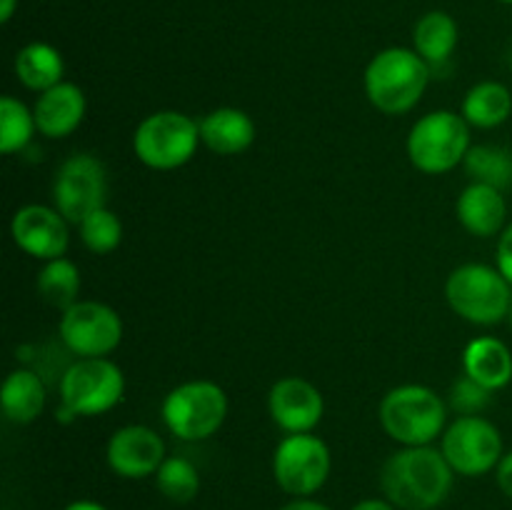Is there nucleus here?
I'll list each match as a JSON object with an SVG mask.
<instances>
[{
  "instance_id": "1",
  "label": "nucleus",
  "mask_w": 512,
  "mask_h": 510,
  "mask_svg": "<svg viewBox=\"0 0 512 510\" xmlns=\"http://www.w3.org/2000/svg\"><path fill=\"white\" fill-rule=\"evenodd\" d=\"M455 470L435 445H403L380 468L383 498L398 510H435L448 500Z\"/></svg>"
},
{
  "instance_id": "2",
  "label": "nucleus",
  "mask_w": 512,
  "mask_h": 510,
  "mask_svg": "<svg viewBox=\"0 0 512 510\" xmlns=\"http://www.w3.org/2000/svg\"><path fill=\"white\" fill-rule=\"evenodd\" d=\"M430 65L413 48H385L370 58L363 88L370 105L383 115H405L423 100Z\"/></svg>"
},
{
  "instance_id": "3",
  "label": "nucleus",
  "mask_w": 512,
  "mask_h": 510,
  "mask_svg": "<svg viewBox=\"0 0 512 510\" xmlns=\"http://www.w3.org/2000/svg\"><path fill=\"white\" fill-rule=\"evenodd\" d=\"M378 420L395 443L433 445L448 428V403L428 385H398L380 400Z\"/></svg>"
},
{
  "instance_id": "4",
  "label": "nucleus",
  "mask_w": 512,
  "mask_h": 510,
  "mask_svg": "<svg viewBox=\"0 0 512 510\" xmlns=\"http://www.w3.org/2000/svg\"><path fill=\"white\" fill-rule=\"evenodd\" d=\"M58 420L95 418L120 405L125 375L110 358H78L60 375Z\"/></svg>"
},
{
  "instance_id": "5",
  "label": "nucleus",
  "mask_w": 512,
  "mask_h": 510,
  "mask_svg": "<svg viewBox=\"0 0 512 510\" xmlns=\"http://www.w3.org/2000/svg\"><path fill=\"white\" fill-rule=\"evenodd\" d=\"M445 298L455 315L480 328H490L508 320L512 285L493 265L465 263L445 280Z\"/></svg>"
},
{
  "instance_id": "6",
  "label": "nucleus",
  "mask_w": 512,
  "mask_h": 510,
  "mask_svg": "<svg viewBox=\"0 0 512 510\" xmlns=\"http://www.w3.org/2000/svg\"><path fill=\"white\" fill-rule=\"evenodd\" d=\"M228 395L213 380H185L175 385L160 403L168 433L185 443L208 440L223 428L228 418Z\"/></svg>"
},
{
  "instance_id": "7",
  "label": "nucleus",
  "mask_w": 512,
  "mask_h": 510,
  "mask_svg": "<svg viewBox=\"0 0 512 510\" xmlns=\"http://www.w3.org/2000/svg\"><path fill=\"white\" fill-rule=\"evenodd\" d=\"M200 123L180 110H155L145 115L133 133V153L150 170H178L195 158Z\"/></svg>"
},
{
  "instance_id": "8",
  "label": "nucleus",
  "mask_w": 512,
  "mask_h": 510,
  "mask_svg": "<svg viewBox=\"0 0 512 510\" xmlns=\"http://www.w3.org/2000/svg\"><path fill=\"white\" fill-rule=\"evenodd\" d=\"M408 158L420 173L445 175L463 165L470 145V125L455 110H433L415 120L408 133Z\"/></svg>"
},
{
  "instance_id": "9",
  "label": "nucleus",
  "mask_w": 512,
  "mask_h": 510,
  "mask_svg": "<svg viewBox=\"0 0 512 510\" xmlns=\"http://www.w3.org/2000/svg\"><path fill=\"white\" fill-rule=\"evenodd\" d=\"M440 450L455 475L480 478L498 468L505 443L498 425L485 415H458L440 435Z\"/></svg>"
},
{
  "instance_id": "10",
  "label": "nucleus",
  "mask_w": 512,
  "mask_h": 510,
  "mask_svg": "<svg viewBox=\"0 0 512 510\" xmlns=\"http://www.w3.org/2000/svg\"><path fill=\"white\" fill-rule=\"evenodd\" d=\"M333 455L313 433L285 435L273 453V478L290 498H313L330 478Z\"/></svg>"
},
{
  "instance_id": "11",
  "label": "nucleus",
  "mask_w": 512,
  "mask_h": 510,
  "mask_svg": "<svg viewBox=\"0 0 512 510\" xmlns=\"http://www.w3.org/2000/svg\"><path fill=\"white\" fill-rule=\"evenodd\" d=\"M58 335L75 358H108L123 340V320L108 303L78 300L60 315Z\"/></svg>"
},
{
  "instance_id": "12",
  "label": "nucleus",
  "mask_w": 512,
  "mask_h": 510,
  "mask_svg": "<svg viewBox=\"0 0 512 510\" xmlns=\"http://www.w3.org/2000/svg\"><path fill=\"white\" fill-rule=\"evenodd\" d=\"M108 200V170L93 153H73L58 165L53 178V205L78 225L85 215L105 208Z\"/></svg>"
},
{
  "instance_id": "13",
  "label": "nucleus",
  "mask_w": 512,
  "mask_h": 510,
  "mask_svg": "<svg viewBox=\"0 0 512 510\" xmlns=\"http://www.w3.org/2000/svg\"><path fill=\"white\" fill-rule=\"evenodd\" d=\"M68 225V218L55 205L28 203L15 210L10 220V238L25 255L48 263L68 253Z\"/></svg>"
},
{
  "instance_id": "14",
  "label": "nucleus",
  "mask_w": 512,
  "mask_h": 510,
  "mask_svg": "<svg viewBox=\"0 0 512 510\" xmlns=\"http://www.w3.org/2000/svg\"><path fill=\"white\" fill-rule=\"evenodd\" d=\"M165 458L168 453H165L163 435L150 425H123L110 435L105 445L108 468L125 480L150 478L158 473Z\"/></svg>"
},
{
  "instance_id": "15",
  "label": "nucleus",
  "mask_w": 512,
  "mask_h": 510,
  "mask_svg": "<svg viewBox=\"0 0 512 510\" xmlns=\"http://www.w3.org/2000/svg\"><path fill=\"white\" fill-rule=\"evenodd\" d=\"M268 413L285 435L313 433L325 415L323 393L310 380L288 375L270 388Z\"/></svg>"
},
{
  "instance_id": "16",
  "label": "nucleus",
  "mask_w": 512,
  "mask_h": 510,
  "mask_svg": "<svg viewBox=\"0 0 512 510\" xmlns=\"http://www.w3.org/2000/svg\"><path fill=\"white\" fill-rule=\"evenodd\" d=\"M85 110H88V100H85L83 88L63 80L40 93L35 100L33 115L38 133L48 140L68 138L85 120Z\"/></svg>"
},
{
  "instance_id": "17",
  "label": "nucleus",
  "mask_w": 512,
  "mask_h": 510,
  "mask_svg": "<svg viewBox=\"0 0 512 510\" xmlns=\"http://www.w3.org/2000/svg\"><path fill=\"white\" fill-rule=\"evenodd\" d=\"M458 223L475 238H493L508 228V203L503 190L493 185L470 183L455 203Z\"/></svg>"
},
{
  "instance_id": "18",
  "label": "nucleus",
  "mask_w": 512,
  "mask_h": 510,
  "mask_svg": "<svg viewBox=\"0 0 512 510\" xmlns=\"http://www.w3.org/2000/svg\"><path fill=\"white\" fill-rule=\"evenodd\" d=\"M200 140L215 155H240L255 143V123L240 108H215L198 120Z\"/></svg>"
},
{
  "instance_id": "19",
  "label": "nucleus",
  "mask_w": 512,
  "mask_h": 510,
  "mask_svg": "<svg viewBox=\"0 0 512 510\" xmlns=\"http://www.w3.org/2000/svg\"><path fill=\"white\" fill-rule=\"evenodd\" d=\"M463 373L493 393L508 388L512 380V350L493 335L473 338L463 350Z\"/></svg>"
},
{
  "instance_id": "20",
  "label": "nucleus",
  "mask_w": 512,
  "mask_h": 510,
  "mask_svg": "<svg viewBox=\"0 0 512 510\" xmlns=\"http://www.w3.org/2000/svg\"><path fill=\"white\" fill-rule=\"evenodd\" d=\"M458 40V23L445 10H430L413 28V50L430 65V70L450 63L455 48H458Z\"/></svg>"
},
{
  "instance_id": "21",
  "label": "nucleus",
  "mask_w": 512,
  "mask_h": 510,
  "mask_svg": "<svg viewBox=\"0 0 512 510\" xmlns=\"http://www.w3.org/2000/svg\"><path fill=\"white\" fill-rule=\"evenodd\" d=\"M45 383L35 370L18 368L8 373L0 390V405L3 415L15 425H28L40 418L45 408Z\"/></svg>"
},
{
  "instance_id": "22",
  "label": "nucleus",
  "mask_w": 512,
  "mask_h": 510,
  "mask_svg": "<svg viewBox=\"0 0 512 510\" xmlns=\"http://www.w3.org/2000/svg\"><path fill=\"white\" fill-rule=\"evenodd\" d=\"M460 115L468 120L470 128L493 130L508 123L512 115V93L500 80H480L465 93Z\"/></svg>"
},
{
  "instance_id": "23",
  "label": "nucleus",
  "mask_w": 512,
  "mask_h": 510,
  "mask_svg": "<svg viewBox=\"0 0 512 510\" xmlns=\"http://www.w3.org/2000/svg\"><path fill=\"white\" fill-rule=\"evenodd\" d=\"M15 78L23 88L33 90V93H45L53 85L63 83L65 75V60L60 55L58 48H53L50 43H35L23 45L15 55Z\"/></svg>"
},
{
  "instance_id": "24",
  "label": "nucleus",
  "mask_w": 512,
  "mask_h": 510,
  "mask_svg": "<svg viewBox=\"0 0 512 510\" xmlns=\"http://www.w3.org/2000/svg\"><path fill=\"white\" fill-rule=\"evenodd\" d=\"M80 285H83L80 268L65 255L43 263V268L38 270V278H35L40 298L58 310H68L70 305L78 303Z\"/></svg>"
},
{
  "instance_id": "25",
  "label": "nucleus",
  "mask_w": 512,
  "mask_h": 510,
  "mask_svg": "<svg viewBox=\"0 0 512 510\" xmlns=\"http://www.w3.org/2000/svg\"><path fill=\"white\" fill-rule=\"evenodd\" d=\"M465 173L473 183L508 190L512 185V153L503 145H473L463 160Z\"/></svg>"
},
{
  "instance_id": "26",
  "label": "nucleus",
  "mask_w": 512,
  "mask_h": 510,
  "mask_svg": "<svg viewBox=\"0 0 512 510\" xmlns=\"http://www.w3.org/2000/svg\"><path fill=\"white\" fill-rule=\"evenodd\" d=\"M35 133H38V125H35L33 110L15 95H3L0 98V153H23Z\"/></svg>"
},
{
  "instance_id": "27",
  "label": "nucleus",
  "mask_w": 512,
  "mask_h": 510,
  "mask_svg": "<svg viewBox=\"0 0 512 510\" xmlns=\"http://www.w3.org/2000/svg\"><path fill=\"white\" fill-rule=\"evenodd\" d=\"M153 478L160 495L175 505L190 503L200 493L198 468H195L193 460L183 458V455H168Z\"/></svg>"
},
{
  "instance_id": "28",
  "label": "nucleus",
  "mask_w": 512,
  "mask_h": 510,
  "mask_svg": "<svg viewBox=\"0 0 512 510\" xmlns=\"http://www.w3.org/2000/svg\"><path fill=\"white\" fill-rule=\"evenodd\" d=\"M80 240H83L85 248L95 255H108L123 240V223H120L118 215L105 205V208L93 210L90 215H85L78 223Z\"/></svg>"
},
{
  "instance_id": "29",
  "label": "nucleus",
  "mask_w": 512,
  "mask_h": 510,
  "mask_svg": "<svg viewBox=\"0 0 512 510\" xmlns=\"http://www.w3.org/2000/svg\"><path fill=\"white\" fill-rule=\"evenodd\" d=\"M490 400H493V390L483 388L480 383H475L470 375H460L458 380H453L448 393V408L455 415H483L488 410Z\"/></svg>"
},
{
  "instance_id": "30",
  "label": "nucleus",
  "mask_w": 512,
  "mask_h": 510,
  "mask_svg": "<svg viewBox=\"0 0 512 510\" xmlns=\"http://www.w3.org/2000/svg\"><path fill=\"white\" fill-rule=\"evenodd\" d=\"M495 268L505 275V280L512 285V223L500 233L498 250H495Z\"/></svg>"
},
{
  "instance_id": "31",
  "label": "nucleus",
  "mask_w": 512,
  "mask_h": 510,
  "mask_svg": "<svg viewBox=\"0 0 512 510\" xmlns=\"http://www.w3.org/2000/svg\"><path fill=\"white\" fill-rule=\"evenodd\" d=\"M495 480H498V488L503 490V495L512 500V450L503 455V460L495 468Z\"/></svg>"
},
{
  "instance_id": "32",
  "label": "nucleus",
  "mask_w": 512,
  "mask_h": 510,
  "mask_svg": "<svg viewBox=\"0 0 512 510\" xmlns=\"http://www.w3.org/2000/svg\"><path fill=\"white\" fill-rule=\"evenodd\" d=\"M280 510H333V508L325 503H320V500H315V498H293V500H288V503H285Z\"/></svg>"
},
{
  "instance_id": "33",
  "label": "nucleus",
  "mask_w": 512,
  "mask_h": 510,
  "mask_svg": "<svg viewBox=\"0 0 512 510\" xmlns=\"http://www.w3.org/2000/svg\"><path fill=\"white\" fill-rule=\"evenodd\" d=\"M350 510H398L388 498H365L355 503Z\"/></svg>"
},
{
  "instance_id": "34",
  "label": "nucleus",
  "mask_w": 512,
  "mask_h": 510,
  "mask_svg": "<svg viewBox=\"0 0 512 510\" xmlns=\"http://www.w3.org/2000/svg\"><path fill=\"white\" fill-rule=\"evenodd\" d=\"M63 510H108L103 503L98 500H73V503L65 505Z\"/></svg>"
},
{
  "instance_id": "35",
  "label": "nucleus",
  "mask_w": 512,
  "mask_h": 510,
  "mask_svg": "<svg viewBox=\"0 0 512 510\" xmlns=\"http://www.w3.org/2000/svg\"><path fill=\"white\" fill-rule=\"evenodd\" d=\"M15 8H18V0H0V23H10Z\"/></svg>"
},
{
  "instance_id": "36",
  "label": "nucleus",
  "mask_w": 512,
  "mask_h": 510,
  "mask_svg": "<svg viewBox=\"0 0 512 510\" xmlns=\"http://www.w3.org/2000/svg\"><path fill=\"white\" fill-rule=\"evenodd\" d=\"M508 320H510V325H512V305H510V315H508Z\"/></svg>"
},
{
  "instance_id": "37",
  "label": "nucleus",
  "mask_w": 512,
  "mask_h": 510,
  "mask_svg": "<svg viewBox=\"0 0 512 510\" xmlns=\"http://www.w3.org/2000/svg\"><path fill=\"white\" fill-rule=\"evenodd\" d=\"M500 3H505V5H512V0H500Z\"/></svg>"
}]
</instances>
